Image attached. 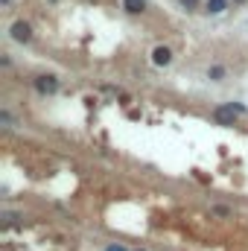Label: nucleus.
Instances as JSON below:
<instances>
[{
    "label": "nucleus",
    "mask_w": 248,
    "mask_h": 251,
    "mask_svg": "<svg viewBox=\"0 0 248 251\" xmlns=\"http://www.w3.org/2000/svg\"><path fill=\"white\" fill-rule=\"evenodd\" d=\"M12 38H15V41H20V44L32 41V26H29L26 20H18V23H12Z\"/></svg>",
    "instance_id": "obj_3"
},
{
    "label": "nucleus",
    "mask_w": 248,
    "mask_h": 251,
    "mask_svg": "<svg viewBox=\"0 0 248 251\" xmlns=\"http://www.w3.org/2000/svg\"><path fill=\"white\" fill-rule=\"evenodd\" d=\"M105 251H126V246H120V243H111Z\"/></svg>",
    "instance_id": "obj_10"
},
{
    "label": "nucleus",
    "mask_w": 248,
    "mask_h": 251,
    "mask_svg": "<svg viewBox=\"0 0 248 251\" xmlns=\"http://www.w3.org/2000/svg\"><path fill=\"white\" fill-rule=\"evenodd\" d=\"M35 91H38V94H56V91H58V79H56L53 73L35 76Z\"/></svg>",
    "instance_id": "obj_2"
},
{
    "label": "nucleus",
    "mask_w": 248,
    "mask_h": 251,
    "mask_svg": "<svg viewBox=\"0 0 248 251\" xmlns=\"http://www.w3.org/2000/svg\"><path fill=\"white\" fill-rule=\"evenodd\" d=\"M123 9H126L129 15H140V12L146 9V0H123Z\"/></svg>",
    "instance_id": "obj_5"
},
{
    "label": "nucleus",
    "mask_w": 248,
    "mask_h": 251,
    "mask_svg": "<svg viewBox=\"0 0 248 251\" xmlns=\"http://www.w3.org/2000/svg\"><path fill=\"white\" fill-rule=\"evenodd\" d=\"M178 3H181V6H187V9H196V3H199V0H178Z\"/></svg>",
    "instance_id": "obj_9"
},
{
    "label": "nucleus",
    "mask_w": 248,
    "mask_h": 251,
    "mask_svg": "<svg viewBox=\"0 0 248 251\" xmlns=\"http://www.w3.org/2000/svg\"><path fill=\"white\" fill-rule=\"evenodd\" d=\"M225 9H228V0H208V12L219 15V12H225Z\"/></svg>",
    "instance_id": "obj_6"
},
{
    "label": "nucleus",
    "mask_w": 248,
    "mask_h": 251,
    "mask_svg": "<svg viewBox=\"0 0 248 251\" xmlns=\"http://www.w3.org/2000/svg\"><path fill=\"white\" fill-rule=\"evenodd\" d=\"M248 108L243 102H228V105H216L213 108V120L219 126H234L237 123V114H246Z\"/></svg>",
    "instance_id": "obj_1"
},
{
    "label": "nucleus",
    "mask_w": 248,
    "mask_h": 251,
    "mask_svg": "<svg viewBox=\"0 0 248 251\" xmlns=\"http://www.w3.org/2000/svg\"><path fill=\"white\" fill-rule=\"evenodd\" d=\"M208 76H210L213 82H222V79H225V67H222V64H213V67L208 70Z\"/></svg>",
    "instance_id": "obj_7"
},
{
    "label": "nucleus",
    "mask_w": 248,
    "mask_h": 251,
    "mask_svg": "<svg viewBox=\"0 0 248 251\" xmlns=\"http://www.w3.org/2000/svg\"><path fill=\"white\" fill-rule=\"evenodd\" d=\"M137 251H140V249H137Z\"/></svg>",
    "instance_id": "obj_12"
},
{
    "label": "nucleus",
    "mask_w": 248,
    "mask_h": 251,
    "mask_svg": "<svg viewBox=\"0 0 248 251\" xmlns=\"http://www.w3.org/2000/svg\"><path fill=\"white\" fill-rule=\"evenodd\" d=\"M152 61H155L158 67H167V64L172 61V50H170V47H155V53H152Z\"/></svg>",
    "instance_id": "obj_4"
},
{
    "label": "nucleus",
    "mask_w": 248,
    "mask_h": 251,
    "mask_svg": "<svg viewBox=\"0 0 248 251\" xmlns=\"http://www.w3.org/2000/svg\"><path fill=\"white\" fill-rule=\"evenodd\" d=\"M213 213H216V216H228V208H222V205H219V208H213Z\"/></svg>",
    "instance_id": "obj_8"
},
{
    "label": "nucleus",
    "mask_w": 248,
    "mask_h": 251,
    "mask_svg": "<svg viewBox=\"0 0 248 251\" xmlns=\"http://www.w3.org/2000/svg\"><path fill=\"white\" fill-rule=\"evenodd\" d=\"M234 3H246V0H234Z\"/></svg>",
    "instance_id": "obj_11"
}]
</instances>
